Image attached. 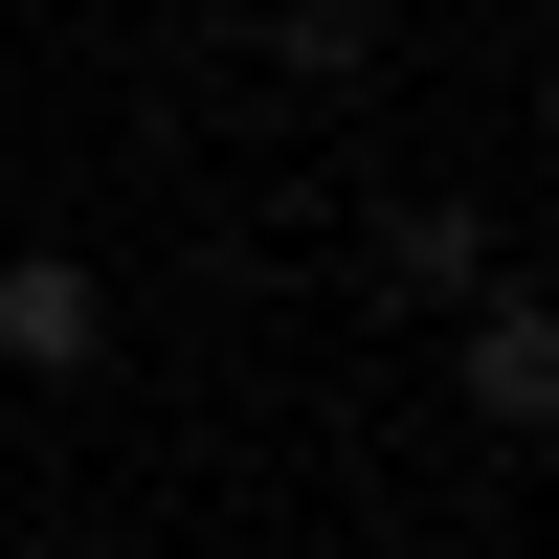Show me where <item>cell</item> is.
<instances>
[{
  "label": "cell",
  "mask_w": 559,
  "mask_h": 559,
  "mask_svg": "<svg viewBox=\"0 0 559 559\" xmlns=\"http://www.w3.org/2000/svg\"><path fill=\"white\" fill-rule=\"evenodd\" d=\"M269 45H292V90H336L358 45H381V0H292V23H269Z\"/></svg>",
  "instance_id": "4"
},
{
  "label": "cell",
  "mask_w": 559,
  "mask_h": 559,
  "mask_svg": "<svg viewBox=\"0 0 559 559\" xmlns=\"http://www.w3.org/2000/svg\"><path fill=\"white\" fill-rule=\"evenodd\" d=\"M381 292H403V313H426V292H492V224H471V202H403V224H381Z\"/></svg>",
  "instance_id": "3"
},
{
  "label": "cell",
  "mask_w": 559,
  "mask_h": 559,
  "mask_svg": "<svg viewBox=\"0 0 559 559\" xmlns=\"http://www.w3.org/2000/svg\"><path fill=\"white\" fill-rule=\"evenodd\" d=\"M23 559H112V537H23Z\"/></svg>",
  "instance_id": "5"
},
{
  "label": "cell",
  "mask_w": 559,
  "mask_h": 559,
  "mask_svg": "<svg viewBox=\"0 0 559 559\" xmlns=\"http://www.w3.org/2000/svg\"><path fill=\"white\" fill-rule=\"evenodd\" d=\"M471 426H492V448L559 426V336H537V292H471Z\"/></svg>",
  "instance_id": "2"
},
{
  "label": "cell",
  "mask_w": 559,
  "mask_h": 559,
  "mask_svg": "<svg viewBox=\"0 0 559 559\" xmlns=\"http://www.w3.org/2000/svg\"><path fill=\"white\" fill-rule=\"evenodd\" d=\"M0 358H23V381H90V358H112V292H90L68 247H23L0 269Z\"/></svg>",
  "instance_id": "1"
}]
</instances>
